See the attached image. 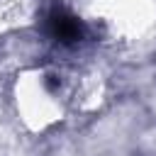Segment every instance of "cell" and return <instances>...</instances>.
<instances>
[{"label": "cell", "mask_w": 156, "mask_h": 156, "mask_svg": "<svg viewBox=\"0 0 156 156\" xmlns=\"http://www.w3.org/2000/svg\"><path fill=\"white\" fill-rule=\"evenodd\" d=\"M10 112L27 136L51 132L68 112L63 76L44 68H24L12 80Z\"/></svg>", "instance_id": "cell-1"}, {"label": "cell", "mask_w": 156, "mask_h": 156, "mask_svg": "<svg viewBox=\"0 0 156 156\" xmlns=\"http://www.w3.org/2000/svg\"><path fill=\"white\" fill-rule=\"evenodd\" d=\"M105 32L122 44L144 41L156 29V0H88Z\"/></svg>", "instance_id": "cell-2"}]
</instances>
